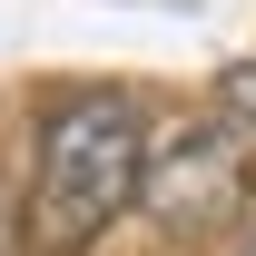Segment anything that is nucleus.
Masks as SVG:
<instances>
[{
  "instance_id": "1",
  "label": "nucleus",
  "mask_w": 256,
  "mask_h": 256,
  "mask_svg": "<svg viewBox=\"0 0 256 256\" xmlns=\"http://www.w3.org/2000/svg\"><path fill=\"white\" fill-rule=\"evenodd\" d=\"M148 188V128H138V98L89 89L60 98L40 118V168H30V246L40 256H79L108 236L128 197Z\"/></svg>"
},
{
  "instance_id": "2",
  "label": "nucleus",
  "mask_w": 256,
  "mask_h": 256,
  "mask_svg": "<svg viewBox=\"0 0 256 256\" xmlns=\"http://www.w3.org/2000/svg\"><path fill=\"white\" fill-rule=\"evenodd\" d=\"M246 197H256V148H246V128H178L158 158H148L138 207H148L158 236L207 246V236H226V226L246 217Z\"/></svg>"
},
{
  "instance_id": "3",
  "label": "nucleus",
  "mask_w": 256,
  "mask_h": 256,
  "mask_svg": "<svg viewBox=\"0 0 256 256\" xmlns=\"http://www.w3.org/2000/svg\"><path fill=\"white\" fill-rule=\"evenodd\" d=\"M217 98H226V118H236V128H256V60H236V69H226V79H217Z\"/></svg>"
},
{
  "instance_id": "4",
  "label": "nucleus",
  "mask_w": 256,
  "mask_h": 256,
  "mask_svg": "<svg viewBox=\"0 0 256 256\" xmlns=\"http://www.w3.org/2000/svg\"><path fill=\"white\" fill-rule=\"evenodd\" d=\"M0 256H30V217H10V207H0Z\"/></svg>"
}]
</instances>
